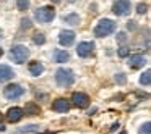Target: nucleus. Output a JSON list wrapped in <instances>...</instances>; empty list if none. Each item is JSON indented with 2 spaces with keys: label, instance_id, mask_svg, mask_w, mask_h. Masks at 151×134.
Segmentation results:
<instances>
[{
  "label": "nucleus",
  "instance_id": "f257e3e1",
  "mask_svg": "<svg viewBox=\"0 0 151 134\" xmlns=\"http://www.w3.org/2000/svg\"><path fill=\"white\" fill-rule=\"evenodd\" d=\"M55 18V10L54 7L50 5H46V7H39L36 11H34V20L37 23H42V24H47Z\"/></svg>",
  "mask_w": 151,
  "mask_h": 134
},
{
  "label": "nucleus",
  "instance_id": "f03ea898",
  "mask_svg": "<svg viewBox=\"0 0 151 134\" xmlns=\"http://www.w3.org/2000/svg\"><path fill=\"white\" fill-rule=\"evenodd\" d=\"M55 81L60 87H70V86L75 82V74H73L72 69H67V68H59L55 73Z\"/></svg>",
  "mask_w": 151,
  "mask_h": 134
},
{
  "label": "nucleus",
  "instance_id": "7ed1b4c3",
  "mask_svg": "<svg viewBox=\"0 0 151 134\" xmlns=\"http://www.w3.org/2000/svg\"><path fill=\"white\" fill-rule=\"evenodd\" d=\"M115 28H117V24H115L114 21H112V20H107V18H104V20H101V21L98 23V26L94 28V36H96V37L111 36V34L115 31Z\"/></svg>",
  "mask_w": 151,
  "mask_h": 134
},
{
  "label": "nucleus",
  "instance_id": "20e7f679",
  "mask_svg": "<svg viewBox=\"0 0 151 134\" xmlns=\"http://www.w3.org/2000/svg\"><path fill=\"white\" fill-rule=\"evenodd\" d=\"M10 57H12V60H13L15 63L21 65V63H24L28 58H29V49H28L26 45H21V44L13 45L12 50H10Z\"/></svg>",
  "mask_w": 151,
  "mask_h": 134
},
{
  "label": "nucleus",
  "instance_id": "39448f33",
  "mask_svg": "<svg viewBox=\"0 0 151 134\" xmlns=\"http://www.w3.org/2000/svg\"><path fill=\"white\" fill-rule=\"evenodd\" d=\"M130 8H132L130 0H117V2H114V5H112V11H114L117 16H125V15H128L130 13Z\"/></svg>",
  "mask_w": 151,
  "mask_h": 134
},
{
  "label": "nucleus",
  "instance_id": "423d86ee",
  "mask_svg": "<svg viewBox=\"0 0 151 134\" xmlns=\"http://www.w3.org/2000/svg\"><path fill=\"white\" fill-rule=\"evenodd\" d=\"M23 94H24V89L21 87L20 84H8L7 87L4 89V95L7 99H10V100H17V99H20Z\"/></svg>",
  "mask_w": 151,
  "mask_h": 134
},
{
  "label": "nucleus",
  "instance_id": "0eeeda50",
  "mask_svg": "<svg viewBox=\"0 0 151 134\" xmlns=\"http://www.w3.org/2000/svg\"><path fill=\"white\" fill-rule=\"evenodd\" d=\"M93 52H94V42H80L78 47H76V53L81 58L89 57Z\"/></svg>",
  "mask_w": 151,
  "mask_h": 134
},
{
  "label": "nucleus",
  "instance_id": "6e6552de",
  "mask_svg": "<svg viewBox=\"0 0 151 134\" xmlns=\"http://www.w3.org/2000/svg\"><path fill=\"white\" fill-rule=\"evenodd\" d=\"M72 104L78 108H86L89 105V97L83 92H75L72 95Z\"/></svg>",
  "mask_w": 151,
  "mask_h": 134
},
{
  "label": "nucleus",
  "instance_id": "1a4fd4ad",
  "mask_svg": "<svg viewBox=\"0 0 151 134\" xmlns=\"http://www.w3.org/2000/svg\"><path fill=\"white\" fill-rule=\"evenodd\" d=\"M59 42H60V45H63V47H70L75 42V33H73V31H60Z\"/></svg>",
  "mask_w": 151,
  "mask_h": 134
},
{
  "label": "nucleus",
  "instance_id": "9d476101",
  "mask_svg": "<svg viewBox=\"0 0 151 134\" xmlns=\"http://www.w3.org/2000/svg\"><path fill=\"white\" fill-rule=\"evenodd\" d=\"M52 110L54 111H59V113H67V111L70 110L68 100H67V99H63V97L55 99V100H54V104H52Z\"/></svg>",
  "mask_w": 151,
  "mask_h": 134
},
{
  "label": "nucleus",
  "instance_id": "9b49d317",
  "mask_svg": "<svg viewBox=\"0 0 151 134\" xmlns=\"http://www.w3.org/2000/svg\"><path fill=\"white\" fill-rule=\"evenodd\" d=\"M146 63V58H145L143 55H140V53H135V55H130V58H128V66L133 69H138L141 68V66Z\"/></svg>",
  "mask_w": 151,
  "mask_h": 134
},
{
  "label": "nucleus",
  "instance_id": "f8f14e48",
  "mask_svg": "<svg viewBox=\"0 0 151 134\" xmlns=\"http://www.w3.org/2000/svg\"><path fill=\"white\" fill-rule=\"evenodd\" d=\"M23 115H24V111H23V108H20V107H13V108H10V110L7 111V118H8V121H12V123L20 121L21 118H23Z\"/></svg>",
  "mask_w": 151,
  "mask_h": 134
},
{
  "label": "nucleus",
  "instance_id": "ddd939ff",
  "mask_svg": "<svg viewBox=\"0 0 151 134\" xmlns=\"http://www.w3.org/2000/svg\"><path fill=\"white\" fill-rule=\"evenodd\" d=\"M13 76H15V73H13V69H12L10 66L8 65H0V82L10 81Z\"/></svg>",
  "mask_w": 151,
  "mask_h": 134
},
{
  "label": "nucleus",
  "instance_id": "4468645a",
  "mask_svg": "<svg viewBox=\"0 0 151 134\" xmlns=\"http://www.w3.org/2000/svg\"><path fill=\"white\" fill-rule=\"evenodd\" d=\"M29 73L33 76H41L44 73V65L41 62H33L29 63Z\"/></svg>",
  "mask_w": 151,
  "mask_h": 134
},
{
  "label": "nucleus",
  "instance_id": "2eb2a0df",
  "mask_svg": "<svg viewBox=\"0 0 151 134\" xmlns=\"http://www.w3.org/2000/svg\"><path fill=\"white\" fill-rule=\"evenodd\" d=\"M54 58H55L57 63H65L70 60V53L67 50H55L54 52Z\"/></svg>",
  "mask_w": 151,
  "mask_h": 134
},
{
  "label": "nucleus",
  "instance_id": "dca6fc26",
  "mask_svg": "<svg viewBox=\"0 0 151 134\" xmlns=\"http://www.w3.org/2000/svg\"><path fill=\"white\" fill-rule=\"evenodd\" d=\"M63 21H65L67 24H72V26H76V24H80V15L78 13H68L63 16Z\"/></svg>",
  "mask_w": 151,
  "mask_h": 134
},
{
  "label": "nucleus",
  "instance_id": "f3484780",
  "mask_svg": "<svg viewBox=\"0 0 151 134\" xmlns=\"http://www.w3.org/2000/svg\"><path fill=\"white\" fill-rule=\"evenodd\" d=\"M23 111H24L26 115H39V113H41V108L37 107L36 104H28L26 107H24Z\"/></svg>",
  "mask_w": 151,
  "mask_h": 134
},
{
  "label": "nucleus",
  "instance_id": "a211bd4d",
  "mask_svg": "<svg viewBox=\"0 0 151 134\" xmlns=\"http://www.w3.org/2000/svg\"><path fill=\"white\" fill-rule=\"evenodd\" d=\"M140 84H141V86H150V84H151V71H150V69H146V71L141 74Z\"/></svg>",
  "mask_w": 151,
  "mask_h": 134
},
{
  "label": "nucleus",
  "instance_id": "6ab92c4d",
  "mask_svg": "<svg viewBox=\"0 0 151 134\" xmlns=\"http://www.w3.org/2000/svg\"><path fill=\"white\" fill-rule=\"evenodd\" d=\"M33 42L36 44V45H42V44L46 42V36H44L42 33H36L33 36Z\"/></svg>",
  "mask_w": 151,
  "mask_h": 134
},
{
  "label": "nucleus",
  "instance_id": "aec40b11",
  "mask_svg": "<svg viewBox=\"0 0 151 134\" xmlns=\"http://www.w3.org/2000/svg\"><path fill=\"white\" fill-rule=\"evenodd\" d=\"M17 7L20 11H26L29 8V0H17Z\"/></svg>",
  "mask_w": 151,
  "mask_h": 134
},
{
  "label": "nucleus",
  "instance_id": "412c9836",
  "mask_svg": "<svg viewBox=\"0 0 151 134\" xmlns=\"http://www.w3.org/2000/svg\"><path fill=\"white\" fill-rule=\"evenodd\" d=\"M138 134H151V124H150V121H146V123L141 124L140 129H138Z\"/></svg>",
  "mask_w": 151,
  "mask_h": 134
},
{
  "label": "nucleus",
  "instance_id": "4be33fe9",
  "mask_svg": "<svg viewBox=\"0 0 151 134\" xmlns=\"http://www.w3.org/2000/svg\"><path fill=\"white\" fill-rule=\"evenodd\" d=\"M36 131H39V126H37V124H29V126L21 128L20 133H36Z\"/></svg>",
  "mask_w": 151,
  "mask_h": 134
},
{
  "label": "nucleus",
  "instance_id": "5701e85b",
  "mask_svg": "<svg viewBox=\"0 0 151 134\" xmlns=\"http://www.w3.org/2000/svg\"><path fill=\"white\" fill-rule=\"evenodd\" d=\"M128 53H130V49H128V47H125V45H122L120 49L117 50V55L120 57V58H125V57H127Z\"/></svg>",
  "mask_w": 151,
  "mask_h": 134
},
{
  "label": "nucleus",
  "instance_id": "b1692460",
  "mask_svg": "<svg viewBox=\"0 0 151 134\" xmlns=\"http://www.w3.org/2000/svg\"><path fill=\"white\" fill-rule=\"evenodd\" d=\"M31 26H33V23H31L29 18H23L21 20V29H31Z\"/></svg>",
  "mask_w": 151,
  "mask_h": 134
},
{
  "label": "nucleus",
  "instance_id": "393cba45",
  "mask_svg": "<svg viewBox=\"0 0 151 134\" xmlns=\"http://www.w3.org/2000/svg\"><path fill=\"white\" fill-rule=\"evenodd\" d=\"M148 11V5L146 4H138L137 5V13L138 15H145Z\"/></svg>",
  "mask_w": 151,
  "mask_h": 134
},
{
  "label": "nucleus",
  "instance_id": "a878e982",
  "mask_svg": "<svg viewBox=\"0 0 151 134\" xmlns=\"http://www.w3.org/2000/svg\"><path fill=\"white\" fill-rule=\"evenodd\" d=\"M115 81H117L119 84H125V82H127V76H125L124 73H117V74H115Z\"/></svg>",
  "mask_w": 151,
  "mask_h": 134
},
{
  "label": "nucleus",
  "instance_id": "bb28decb",
  "mask_svg": "<svg viewBox=\"0 0 151 134\" xmlns=\"http://www.w3.org/2000/svg\"><path fill=\"white\" fill-rule=\"evenodd\" d=\"M117 40L120 44H125V42H127V34H125V33H119L117 34Z\"/></svg>",
  "mask_w": 151,
  "mask_h": 134
},
{
  "label": "nucleus",
  "instance_id": "cd10ccee",
  "mask_svg": "<svg viewBox=\"0 0 151 134\" xmlns=\"http://www.w3.org/2000/svg\"><path fill=\"white\" fill-rule=\"evenodd\" d=\"M137 21H128V23H127V29L128 31H135V29H137Z\"/></svg>",
  "mask_w": 151,
  "mask_h": 134
},
{
  "label": "nucleus",
  "instance_id": "c85d7f7f",
  "mask_svg": "<svg viewBox=\"0 0 151 134\" xmlns=\"http://www.w3.org/2000/svg\"><path fill=\"white\" fill-rule=\"evenodd\" d=\"M117 128H119V123H114V124H112V126H111V131H115V129H117Z\"/></svg>",
  "mask_w": 151,
  "mask_h": 134
},
{
  "label": "nucleus",
  "instance_id": "c756f323",
  "mask_svg": "<svg viewBox=\"0 0 151 134\" xmlns=\"http://www.w3.org/2000/svg\"><path fill=\"white\" fill-rule=\"evenodd\" d=\"M50 2H52V4H60L62 0H50Z\"/></svg>",
  "mask_w": 151,
  "mask_h": 134
},
{
  "label": "nucleus",
  "instance_id": "7c9ffc66",
  "mask_svg": "<svg viewBox=\"0 0 151 134\" xmlns=\"http://www.w3.org/2000/svg\"><path fill=\"white\" fill-rule=\"evenodd\" d=\"M2 55H4V50H2V49H0V57H2Z\"/></svg>",
  "mask_w": 151,
  "mask_h": 134
},
{
  "label": "nucleus",
  "instance_id": "2f4dec72",
  "mask_svg": "<svg viewBox=\"0 0 151 134\" xmlns=\"http://www.w3.org/2000/svg\"><path fill=\"white\" fill-rule=\"evenodd\" d=\"M39 134H54V133H39Z\"/></svg>",
  "mask_w": 151,
  "mask_h": 134
},
{
  "label": "nucleus",
  "instance_id": "473e14b6",
  "mask_svg": "<svg viewBox=\"0 0 151 134\" xmlns=\"http://www.w3.org/2000/svg\"><path fill=\"white\" fill-rule=\"evenodd\" d=\"M120 134H127V133H125V131H122V133H120Z\"/></svg>",
  "mask_w": 151,
  "mask_h": 134
},
{
  "label": "nucleus",
  "instance_id": "72a5a7b5",
  "mask_svg": "<svg viewBox=\"0 0 151 134\" xmlns=\"http://www.w3.org/2000/svg\"><path fill=\"white\" fill-rule=\"evenodd\" d=\"M0 121H2V113H0Z\"/></svg>",
  "mask_w": 151,
  "mask_h": 134
},
{
  "label": "nucleus",
  "instance_id": "f704fd0d",
  "mask_svg": "<svg viewBox=\"0 0 151 134\" xmlns=\"http://www.w3.org/2000/svg\"><path fill=\"white\" fill-rule=\"evenodd\" d=\"M68 2H75V0H68Z\"/></svg>",
  "mask_w": 151,
  "mask_h": 134
}]
</instances>
